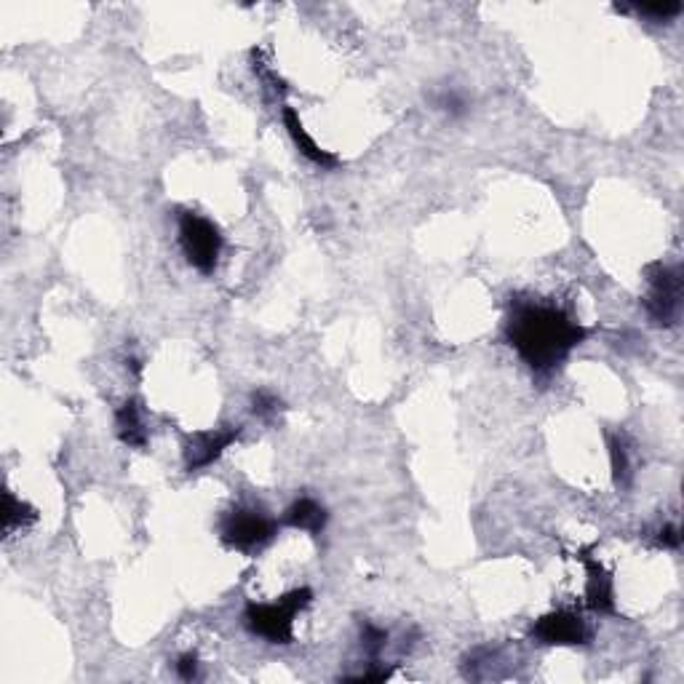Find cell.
Instances as JSON below:
<instances>
[{
    "mask_svg": "<svg viewBox=\"0 0 684 684\" xmlns=\"http://www.w3.org/2000/svg\"><path fill=\"white\" fill-rule=\"evenodd\" d=\"M586 337V326L575 321L567 310L535 297H516L505 318V340L538 375H551L562 367Z\"/></svg>",
    "mask_w": 684,
    "mask_h": 684,
    "instance_id": "cell-1",
    "label": "cell"
},
{
    "mask_svg": "<svg viewBox=\"0 0 684 684\" xmlns=\"http://www.w3.org/2000/svg\"><path fill=\"white\" fill-rule=\"evenodd\" d=\"M313 602L310 588H297L292 594L281 596L273 604H246L244 626L254 636L268 639L270 644H292L294 639V618Z\"/></svg>",
    "mask_w": 684,
    "mask_h": 684,
    "instance_id": "cell-2",
    "label": "cell"
},
{
    "mask_svg": "<svg viewBox=\"0 0 684 684\" xmlns=\"http://www.w3.org/2000/svg\"><path fill=\"white\" fill-rule=\"evenodd\" d=\"M177 225H180L182 254H185L190 268H196L204 276L214 273L220 265L222 249H225L222 230L212 220H206L196 212H182Z\"/></svg>",
    "mask_w": 684,
    "mask_h": 684,
    "instance_id": "cell-3",
    "label": "cell"
},
{
    "mask_svg": "<svg viewBox=\"0 0 684 684\" xmlns=\"http://www.w3.org/2000/svg\"><path fill=\"white\" fill-rule=\"evenodd\" d=\"M647 297L644 310L655 326H676L682 316V268L655 262L647 268Z\"/></svg>",
    "mask_w": 684,
    "mask_h": 684,
    "instance_id": "cell-4",
    "label": "cell"
},
{
    "mask_svg": "<svg viewBox=\"0 0 684 684\" xmlns=\"http://www.w3.org/2000/svg\"><path fill=\"white\" fill-rule=\"evenodd\" d=\"M276 538V522L268 513L257 511V508H246L238 505L233 511L222 516L220 522V540L233 551L241 554H254Z\"/></svg>",
    "mask_w": 684,
    "mask_h": 684,
    "instance_id": "cell-5",
    "label": "cell"
},
{
    "mask_svg": "<svg viewBox=\"0 0 684 684\" xmlns=\"http://www.w3.org/2000/svg\"><path fill=\"white\" fill-rule=\"evenodd\" d=\"M530 636L538 644H548V647H578V644L588 642V628L575 612L556 610L535 620Z\"/></svg>",
    "mask_w": 684,
    "mask_h": 684,
    "instance_id": "cell-6",
    "label": "cell"
},
{
    "mask_svg": "<svg viewBox=\"0 0 684 684\" xmlns=\"http://www.w3.org/2000/svg\"><path fill=\"white\" fill-rule=\"evenodd\" d=\"M238 436H241V428H238V425L236 428L228 425V428L193 433L188 439V444H185V468H188L190 473L209 468L214 460H220L222 452H225L230 444H236Z\"/></svg>",
    "mask_w": 684,
    "mask_h": 684,
    "instance_id": "cell-7",
    "label": "cell"
},
{
    "mask_svg": "<svg viewBox=\"0 0 684 684\" xmlns=\"http://www.w3.org/2000/svg\"><path fill=\"white\" fill-rule=\"evenodd\" d=\"M578 559L583 562V567H586L588 610L599 612V615H610V612H615V583H612V575L607 572V567L591 554V548L578 551Z\"/></svg>",
    "mask_w": 684,
    "mask_h": 684,
    "instance_id": "cell-8",
    "label": "cell"
},
{
    "mask_svg": "<svg viewBox=\"0 0 684 684\" xmlns=\"http://www.w3.org/2000/svg\"><path fill=\"white\" fill-rule=\"evenodd\" d=\"M284 126H286V131H289V137H292L294 145H297V150H300V153L313 163V166L326 169V171H332L340 166V158H337L334 153H329V150H324V147L318 145L316 139L310 137L308 131H305L300 115L294 113L292 107H284Z\"/></svg>",
    "mask_w": 684,
    "mask_h": 684,
    "instance_id": "cell-9",
    "label": "cell"
},
{
    "mask_svg": "<svg viewBox=\"0 0 684 684\" xmlns=\"http://www.w3.org/2000/svg\"><path fill=\"white\" fill-rule=\"evenodd\" d=\"M326 522H329V513H326L324 505L316 503L313 497H300V500H294V503L284 511L286 527L308 532L313 538L324 532Z\"/></svg>",
    "mask_w": 684,
    "mask_h": 684,
    "instance_id": "cell-10",
    "label": "cell"
},
{
    "mask_svg": "<svg viewBox=\"0 0 684 684\" xmlns=\"http://www.w3.org/2000/svg\"><path fill=\"white\" fill-rule=\"evenodd\" d=\"M115 433L118 439L131 449H142L147 444V428L142 423V412H139L137 401H126L121 409L115 412Z\"/></svg>",
    "mask_w": 684,
    "mask_h": 684,
    "instance_id": "cell-11",
    "label": "cell"
},
{
    "mask_svg": "<svg viewBox=\"0 0 684 684\" xmlns=\"http://www.w3.org/2000/svg\"><path fill=\"white\" fill-rule=\"evenodd\" d=\"M35 522H38V513H35L33 505L22 503L19 497L6 492V508H3V527H6V535H11V532L17 530H27V527Z\"/></svg>",
    "mask_w": 684,
    "mask_h": 684,
    "instance_id": "cell-12",
    "label": "cell"
},
{
    "mask_svg": "<svg viewBox=\"0 0 684 684\" xmlns=\"http://www.w3.org/2000/svg\"><path fill=\"white\" fill-rule=\"evenodd\" d=\"M610 460H612V476L618 487H628L631 484V460H628L626 444L618 436H610Z\"/></svg>",
    "mask_w": 684,
    "mask_h": 684,
    "instance_id": "cell-13",
    "label": "cell"
},
{
    "mask_svg": "<svg viewBox=\"0 0 684 684\" xmlns=\"http://www.w3.org/2000/svg\"><path fill=\"white\" fill-rule=\"evenodd\" d=\"M433 107L449 118H460V115L468 113V102L457 89H441L439 94H433Z\"/></svg>",
    "mask_w": 684,
    "mask_h": 684,
    "instance_id": "cell-14",
    "label": "cell"
},
{
    "mask_svg": "<svg viewBox=\"0 0 684 684\" xmlns=\"http://www.w3.org/2000/svg\"><path fill=\"white\" fill-rule=\"evenodd\" d=\"M385 644H388V631L385 628L375 626V623H361V647H364L369 658H377L385 650Z\"/></svg>",
    "mask_w": 684,
    "mask_h": 684,
    "instance_id": "cell-15",
    "label": "cell"
},
{
    "mask_svg": "<svg viewBox=\"0 0 684 684\" xmlns=\"http://www.w3.org/2000/svg\"><path fill=\"white\" fill-rule=\"evenodd\" d=\"M639 17H647L652 22H668L682 14V3L676 0H663V3H644V6H636Z\"/></svg>",
    "mask_w": 684,
    "mask_h": 684,
    "instance_id": "cell-16",
    "label": "cell"
},
{
    "mask_svg": "<svg viewBox=\"0 0 684 684\" xmlns=\"http://www.w3.org/2000/svg\"><path fill=\"white\" fill-rule=\"evenodd\" d=\"M281 409V401H278L276 393L270 391H257L252 393V412L262 420H273Z\"/></svg>",
    "mask_w": 684,
    "mask_h": 684,
    "instance_id": "cell-17",
    "label": "cell"
},
{
    "mask_svg": "<svg viewBox=\"0 0 684 684\" xmlns=\"http://www.w3.org/2000/svg\"><path fill=\"white\" fill-rule=\"evenodd\" d=\"M198 655L196 652H182L180 658H177V663H174V671H177V676L180 679H185V682H193V679H198Z\"/></svg>",
    "mask_w": 684,
    "mask_h": 684,
    "instance_id": "cell-18",
    "label": "cell"
},
{
    "mask_svg": "<svg viewBox=\"0 0 684 684\" xmlns=\"http://www.w3.org/2000/svg\"><path fill=\"white\" fill-rule=\"evenodd\" d=\"M655 543H658L660 548H671V551H676V548L682 546V535H679V527H676V524H666L663 530H658V538H655Z\"/></svg>",
    "mask_w": 684,
    "mask_h": 684,
    "instance_id": "cell-19",
    "label": "cell"
}]
</instances>
